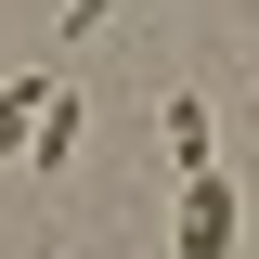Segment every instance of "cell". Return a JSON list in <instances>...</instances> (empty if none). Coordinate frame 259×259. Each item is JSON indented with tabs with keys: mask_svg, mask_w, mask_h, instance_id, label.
<instances>
[{
	"mask_svg": "<svg viewBox=\"0 0 259 259\" xmlns=\"http://www.w3.org/2000/svg\"><path fill=\"white\" fill-rule=\"evenodd\" d=\"M168 156H182V168H221V117H207V104H194V91L168 104Z\"/></svg>",
	"mask_w": 259,
	"mask_h": 259,
	"instance_id": "obj_3",
	"label": "cell"
},
{
	"mask_svg": "<svg viewBox=\"0 0 259 259\" xmlns=\"http://www.w3.org/2000/svg\"><path fill=\"white\" fill-rule=\"evenodd\" d=\"M26 156H39V168H65V156H78V104H65V91L39 104V130H26Z\"/></svg>",
	"mask_w": 259,
	"mask_h": 259,
	"instance_id": "obj_4",
	"label": "cell"
},
{
	"mask_svg": "<svg viewBox=\"0 0 259 259\" xmlns=\"http://www.w3.org/2000/svg\"><path fill=\"white\" fill-rule=\"evenodd\" d=\"M182 259H233V182L182 168Z\"/></svg>",
	"mask_w": 259,
	"mask_h": 259,
	"instance_id": "obj_1",
	"label": "cell"
},
{
	"mask_svg": "<svg viewBox=\"0 0 259 259\" xmlns=\"http://www.w3.org/2000/svg\"><path fill=\"white\" fill-rule=\"evenodd\" d=\"M52 91H65L52 65H39V78H13V91H0V168L26 156V130H39V104H52Z\"/></svg>",
	"mask_w": 259,
	"mask_h": 259,
	"instance_id": "obj_2",
	"label": "cell"
}]
</instances>
